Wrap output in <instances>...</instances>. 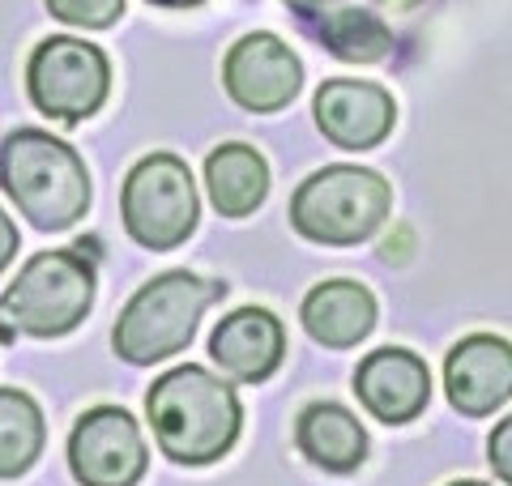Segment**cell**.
Wrapping results in <instances>:
<instances>
[{
	"label": "cell",
	"mask_w": 512,
	"mask_h": 486,
	"mask_svg": "<svg viewBox=\"0 0 512 486\" xmlns=\"http://www.w3.org/2000/svg\"><path fill=\"white\" fill-rule=\"evenodd\" d=\"M154 5H167V9H188V5H201V0H154Z\"/></svg>",
	"instance_id": "24"
},
{
	"label": "cell",
	"mask_w": 512,
	"mask_h": 486,
	"mask_svg": "<svg viewBox=\"0 0 512 486\" xmlns=\"http://www.w3.org/2000/svg\"><path fill=\"white\" fill-rule=\"evenodd\" d=\"M295 440L303 448V457L320 469H329V474H350L367 457V431L346 405H333V401H316L299 414Z\"/></svg>",
	"instance_id": "15"
},
{
	"label": "cell",
	"mask_w": 512,
	"mask_h": 486,
	"mask_svg": "<svg viewBox=\"0 0 512 486\" xmlns=\"http://www.w3.org/2000/svg\"><path fill=\"white\" fill-rule=\"evenodd\" d=\"M376 5L393 9V13H402V9H414V5H423V0H376Z\"/></svg>",
	"instance_id": "23"
},
{
	"label": "cell",
	"mask_w": 512,
	"mask_h": 486,
	"mask_svg": "<svg viewBox=\"0 0 512 486\" xmlns=\"http://www.w3.org/2000/svg\"><path fill=\"white\" fill-rule=\"evenodd\" d=\"M94 303V269L77 252H39L22 265L0 299L5 329L30 337H60L86 320Z\"/></svg>",
	"instance_id": "5"
},
{
	"label": "cell",
	"mask_w": 512,
	"mask_h": 486,
	"mask_svg": "<svg viewBox=\"0 0 512 486\" xmlns=\"http://www.w3.org/2000/svg\"><path fill=\"white\" fill-rule=\"evenodd\" d=\"M0 184L22 209V218L35 222L39 231H69L90 209L86 162L39 128H18L5 137V145H0Z\"/></svg>",
	"instance_id": "2"
},
{
	"label": "cell",
	"mask_w": 512,
	"mask_h": 486,
	"mask_svg": "<svg viewBox=\"0 0 512 486\" xmlns=\"http://www.w3.org/2000/svg\"><path fill=\"white\" fill-rule=\"evenodd\" d=\"M282 354H286V329L265 307H239L210 337V359L231 380H244V384L269 380L278 371Z\"/></svg>",
	"instance_id": "13"
},
{
	"label": "cell",
	"mask_w": 512,
	"mask_h": 486,
	"mask_svg": "<svg viewBox=\"0 0 512 486\" xmlns=\"http://www.w3.org/2000/svg\"><path fill=\"white\" fill-rule=\"evenodd\" d=\"M444 388L453 410L466 418H483L512 397V346L504 337L474 333L453 346L444 363Z\"/></svg>",
	"instance_id": "11"
},
{
	"label": "cell",
	"mask_w": 512,
	"mask_h": 486,
	"mask_svg": "<svg viewBox=\"0 0 512 486\" xmlns=\"http://www.w3.org/2000/svg\"><path fill=\"white\" fill-rule=\"evenodd\" d=\"M316 124L333 145L342 150H372L384 137L393 133L397 107L393 94L384 86H372V81H325L316 90Z\"/></svg>",
	"instance_id": "10"
},
{
	"label": "cell",
	"mask_w": 512,
	"mask_h": 486,
	"mask_svg": "<svg viewBox=\"0 0 512 486\" xmlns=\"http://www.w3.org/2000/svg\"><path fill=\"white\" fill-rule=\"evenodd\" d=\"M487 457H491L495 478H500L504 486H512V414L504 418L500 427L491 431V440H487Z\"/></svg>",
	"instance_id": "20"
},
{
	"label": "cell",
	"mask_w": 512,
	"mask_h": 486,
	"mask_svg": "<svg viewBox=\"0 0 512 486\" xmlns=\"http://www.w3.org/2000/svg\"><path fill=\"white\" fill-rule=\"evenodd\" d=\"M355 388H359V401L380 418V423L402 427L410 418L423 414V405L431 397V376H427V363L419 354L389 346V350L367 354L359 363Z\"/></svg>",
	"instance_id": "12"
},
{
	"label": "cell",
	"mask_w": 512,
	"mask_h": 486,
	"mask_svg": "<svg viewBox=\"0 0 512 486\" xmlns=\"http://www.w3.org/2000/svg\"><path fill=\"white\" fill-rule=\"evenodd\" d=\"M205 188L222 218H248L269 192V167L252 145H218L205 162Z\"/></svg>",
	"instance_id": "16"
},
{
	"label": "cell",
	"mask_w": 512,
	"mask_h": 486,
	"mask_svg": "<svg viewBox=\"0 0 512 486\" xmlns=\"http://www.w3.org/2000/svg\"><path fill=\"white\" fill-rule=\"evenodd\" d=\"M222 86H227V94L244 111L269 116V111H282L299 94L303 64L278 35L256 30V35L239 39L227 52V64H222Z\"/></svg>",
	"instance_id": "9"
},
{
	"label": "cell",
	"mask_w": 512,
	"mask_h": 486,
	"mask_svg": "<svg viewBox=\"0 0 512 486\" xmlns=\"http://www.w3.org/2000/svg\"><path fill=\"white\" fill-rule=\"evenodd\" d=\"M124 231L141 248L171 252L197 231V188L184 158L175 154H150L141 158L124 180Z\"/></svg>",
	"instance_id": "6"
},
{
	"label": "cell",
	"mask_w": 512,
	"mask_h": 486,
	"mask_svg": "<svg viewBox=\"0 0 512 486\" xmlns=\"http://www.w3.org/2000/svg\"><path fill=\"white\" fill-rule=\"evenodd\" d=\"M372 324H376V299L359 282H325L303 299V329L329 350L359 346L372 333Z\"/></svg>",
	"instance_id": "14"
},
{
	"label": "cell",
	"mask_w": 512,
	"mask_h": 486,
	"mask_svg": "<svg viewBox=\"0 0 512 486\" xmlns=\"http://www.w3.org/2000/svg\"><path fill=\"white\" fill-rule=\"evenodd\" d=\"M393 192L367 167H325L299 184L291 201V222L303 239L350 248V243L372 239L389 218Z\"/></svg>",
	"instance_id": "4"
},
{
	"label": "cell",
	"mask_w": 512,
	"mask_h": 486,
	"mask_svg": "<svg viewBox=\"0 0 512 486\" xmlns=\"http://www.w3.org/2000/svg\"><path fill=\"white\" fill-rule=\"evenodd\" d=\"M453 486H487V482H453Z\"/></svg>",
	"instance_id": "25"
},
{
	"label": "cell",
	"mask_w": 512,
	"mask_h": 486,
	"mask_svg": "<svg viewBox=\"0 0 512 486\" xmlns=\"http://www.w3.org/2000/svg\"><path fill=\"white\" fill-rule=\"evenodd\" d=\"M214 299H222V286L218 282H201L197 273H163L154 278L150 286H141L128 307L116 320V333H111V346L124 363H158V359H171L180 354L197 324L205 316V307Z\"/></svg>",
	"instance_id": "3"
},
{
	"label": "cell",
	"mask_w": 512,
	"mask_h": 486,
	"mask_svg": "<svg viewBox=\"0 0 512 486\" xmlns=\"http://www.w3.org/2000/svg\"><path fill=\"white\" fill-rule=\"evenodd\" d=\"M18 256V226L9 222V214L0 209V273H5V265Z\"/></svg>",
	"instance_id": "21"
},
{
	"label": "cell",
	"mask_w": 512,
	"mask_h": 486,
	"mask_svg": "<svg viewBox=\"0 0 512 486\" xmlns=\"http://www.w3.org/2000/svg\"><path fill=\"white\" fill-rule=\"evenodd\" d=\"M26 86L43 116L64 120V124H82L86 116H94V111L103 107L107 86H111V69H107V56L94 43L56 35V39L39 43V52L30 56Z\"/></svg>",
	"instance_id": "7"
},
{
	"label": "cell",
	"mask_w": 512,
	"mask_h": 486,
	"mask_svg": "<svg viewBox=\"0 0 512 486\" xmlns=\"http://www.w3.org/2000/svg\"><path fill=\"white\" fill-rule=\"evenodd\" d=\"M146 440L116 405L90 410L69 435V465L82 486H137L146 474Z\"/></svg>",
	"instance_id": "8"
},
{
	"label": "cell",
	"mask_w": 512,
	"mask_h": 486,
	"mask_svg": "<svg viewBox=\"0 0 512 486\" xmlns=\"http://www.w3.org/2000/svg\"><path fill=\"white\" fill-rule=\"evenodd\" d=\"M43 452V414L18 388H0V478H18Z\"/></svg>",
	"instance_id": "17"
},
{
	"label": "cell",
	"mask_w": 512,
	"mask_h": 486,
	"mask_svg": "<svg viewBox=\"0 0 512 486\" xmlns=\"http://www.w3.org/2000/svg\"><path fill=\"white\" fill-rule=\"evenodd\" d=\"M146 414L154 427L158 448L167 452L175 465H210L222 452H231L239 435V397L231 384H222L214 371L205 367H171L158 376Z\"/></svg>",
	"instance_id": "1"
},
{
	"label": "cell",
	"mask_w": 512,
	"mask_h": 486,
	"mask_svg": "<svg viewBox=\"0 0 512 486\" xmlns=\"http://www.w3.org/2000/svg\"><path fill=\"white\" fill-rule=\"evenodd\" d=\"M286 5H291L295 13H303V18H316V13H325L333 0H286Z\"/></svg>",
	"instance_id": "22"
},
{
	"label": "cell",
	"mask_w": 512,
	"mask_h": 486,
	"mask_svg": "<svg viewBox=\"0 0 512 486\" xmlns=\"http://www.w3.org/2000/svg\"><path fill=\"white\" fill-rule=\"evenodd\" d=\"M320 43H325L338 60L376 64V60H384V52H393V30L363 9H342V13H325V22H320Z\"/></svg>",
	"instance_id": "18"
},
{
	"label": "cell",
	"mask_w": 512,
	"mask_h": 486,
	"mask_svg": "<svg viewBox=\"0 0 512 486\" xmlns=\"http://www.w3.org/2000/svg\"><path fill=\"white\" fill-rule=\"evenodd\" d=\"M47 9H52V18L69 22V26L103 30L124 13V0H47Z\"/></svg>",
	"instance_id": "19"
}]
</instances>
